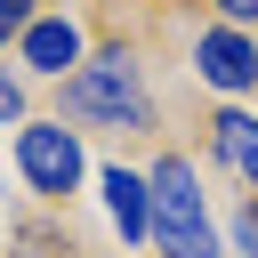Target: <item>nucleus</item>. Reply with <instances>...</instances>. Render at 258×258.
<instances>
[{
	"label": "nucleus",
	"instance_id": "obj_4",
	"mask_svg": "<svg viewBox=\"0 0 258 258\" xmlns=\"http://www.w3.org/2000/svg\"><path fill=\"white\" fill-rule=\"evenodd\" d=\"M194 73L210 89L242 97V89H258V40L242 24H210V32H194Z\"/></svg>",
	"mask_w": 258,
	"mask_h": 258
},
{
	"label": "nucleus",
	"instance_id": "obj_12",
	"mask_svg": "<svg viewBox=\"0 0 258 258\" xmlns=\"http://www.w3.org/2000/svg\"><path fill=\"white\" fill-rule=\"evenodd\" d=\"M0 8H8V16H24V24H32V0H0Z\"/></svg>",
	"mask_w": 258,
	"mask_h": 258
},
{
	"label": "nucleus",
	"instance_id": "obj_3",
	"mask_svg": "<svg viewBox=\"0 0 258 258\" xmlns=\"http://www.w3.org/2000/svg\"><path fill=\"white\" fill-rule=\"evenodd\" d=\"M16 169H24L32 194L64 202V194L81 185V137H73L64 121H24V129H16Z\"/></svg>",
	"mask_w": 258,
	"mask_h": 258
},
{
	"label": "nucleus",
	"instance_id": "obj_9",
	"mask_svg": "<svg viewBox=\"0 0 258 258\" xmlns=\"http://www.w3.org/2000/svg\"><path fill=\"white\" fill-rule=\"evenodd\" d=\"M234 242H242V250H250V258H258V202H250V210H242V218H234Z\"/></svg>",
	"mask_w": 258,
	"mask_h": 258
},
{
	"label": "nucleus",
	"instance_id": "obj_7",
	"mask_svg": "<svg viewBox=\"0 0 258 258\" xmlns=\"http://www.w3.org/2000/svg\"><path fill=\"white\" fill-rule=\"evenodd\" d=\"M210 153H218L234 177L258 185V113H218V121H210Z\"/></svg>",
	"mask_w": 258,
	"mask_h": 258
},
{
	"label": "nucleus",
	"instance_id": "obj_6",
	"mask_svg": "<svg viewBox=\"0 0 258 258\" xmlns=\"http://www.w3.org/2000/svg\"><path fill=\"white\" fill-rule=\"evenodd\" d=\"M97 185H105V218H113V234L137 250V242L153 234V194H145V177H137V169H105Z\"/></svg>",
	"mask_w": 258,
	"mask_h": 258
},
{
	"label": "nucleus",
	"instance_id": "obj_8",
	"mask_svg": "<svg viewBox=\"0 0 258 258\" xmlns=\"http://www.w3.org/2000/svg\"><path fill=\"white\" fill-rule=\"evenodd\" d=\"M0 121H24V81L0 73Z\"/></svg>",
	"mask_w": 258,
	"mask_h": 258
},
{
	"label": "nucleus",
	"instance_id": "obj_1",
	"mask_svg": "<svg viewBox=\"0 0 258 258\" xmlns=\"http://www.w3.org/2000/svg\"><path fill=\"white\" fill-rule=\"evenodd\" d=\"M145 194H153V242H161V258H218V226H210V202H202V177H194L185 153H161L153 177H145Z\"/></svg>",
	"mask_w": 258,
	"mask_h": 258
},
{
	"label": "nucleus",
	"instance_id": "obj_11",
	"mask_svg": "<svg viewBox=\"0 0 258 258\" xmlns=\"http://www.w3.org/2000/svg\"><path fill=\"white\" fill-rule=\"evenodd\" d=\"M16 32H24V16H8V8H0V48H8Z\"/></svg>",
	"mask_w": 258,
	"mask_h": 258
},
{
	"label": "nucleus",
	"instance_id": "obj_2",
	"mask_svg": "<svg viewBox=\"0 0 258 258\" xmlns=\"http://www.w3.org/2000/svg\"><path fill=\"white\" fill-rule=\"evenodd\" d=\"M64 113L73 121H97V129H145V89H137L129 48L81 56V73H64Z\"/></svg>",
	"mask_w": 258,
	"mask_h": 258
},
{
	"label": "nucleus",
	"instance_id": "obj_5",
	"mask_svg": "<svg viewBox=\"0 0 258 258\" xmlns=\"http://www.w3.org/2000/svg\"><path fill=\"white\" fill-rule=\"evenodd\" d=\"M16 56H24L40 81H64V73H81V24H73V16H32V24L16 32Z\"/></svg>",
	"mask_w": 258,
	"mask_h": 258
},
{
	"label": "nucleus",
	"instance_id": "obj_10",
	"mask_svg": "<svg viewBox=\"0 0 258 258\" xmlns=\"http://www.w3.org/2000/svg\"><path fill=\"white\" fill-rule=\"evenodd\" d=\"M218 16L226 24H258V0H218Z\"/></svg>",
	"mask_w": 258,
	"mask_h": 258
}]
</instances>
